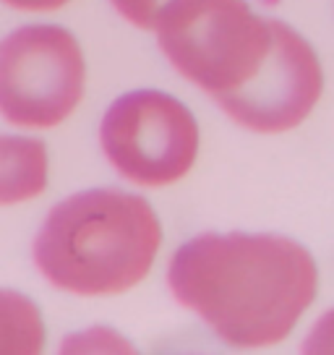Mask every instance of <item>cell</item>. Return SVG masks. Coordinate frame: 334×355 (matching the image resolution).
Segmentation results:
<instances>
[{"label":"cell","instance_id":"obj_1","mask_svg":"<svg viewBox=\"0 0 334 355\" xmlns=\"http://www.w3.org/2000/svg\"><path fill=\"white\" fill-rule=\"evenodd\" d=\"M167 285L227 345L267 347L282 343L313 303L319 266L285 235L204 233L173 254Z\"/></svg>","mask_w":334,"mask_h":355},{"label":"cell","instance_id":"obj_2","mask_svg":"<svg viewBox=\"0 0 334 355\" xmlns=\"http://www.w3.org/2000/svg\"><path fill=\"white\" fill-rule=\"evenodd\" d=\"M162 243L152 204L118 189L81 191L55 204L34 238V264L55 288L94 298L136 288Z\"/></svg>","mask_w":334,"mask_h":355},{"label":"cell","instance_id":"obj_3","mask_svg":"<svg viewBox=\"0 0 334 355\" xmlns=\"http://www.w3.org/2000/svg\"><path fill=\"white\" fill-rule=\"evenodd\" d=\"M180 76L209 97L245 87L272 50V19L245 0H165L149 26Z\"/></svg>","mask_w":334,"mask_h":355},{"label":"cell","instance_id":"obj_4","mask_svg":"<svg viewBox=\"0 0 334 355\" xmlns=\"http://www.w3.org/2000/svg\"><path fill=\"white\" fill-rule=\"evenodd\" d=\"M87 63L76 37L34 24L0 42V115L21 128H53L84 97Z\"/></svg>","mask_w":334,"mask_h":355},{"label":"cell","instance_id":"obj_5","mask_svg":"<svg viewBox=\"0 0 334 355\" xmlns=\"http://www.w3.org/2000/svg\"><path fill=\"white\" fill-rule=\"evenodd\" d=\"M199 141L193 112L157 89L118 97L100 128L107 162L139 186H167L188 175L199 157Z\"/></svg>","mask_w":334,"mask_h":355},{"label":"cell","instance_id":"obj_6","mask_svg":"<svg viewBox=\"0 0 334 355\" xmlns=\"http://www.w3.org/2000/svg\"><path fill=\"white\" fill-rule=\"evenodd\" d=\"M272 50L245 87L217 97L238 125L256 133H282L301 125L324 92L319 55L292 26L272 19Z\"/></svg>","mask_w":334,"mask_h":355},{"label":"cell","instance_id":"obj_7","mask_svg":"<svg viewBox=\"0 0 334 355\" xmlns=\"http://www.w3.org/2000/svg\"><path fill=\"white\" fill-rule=\"evenodd\" d=\"M50 157L39 139L0 136V204H21L47 189Z\"/></svg>","mask_w":334,"mask_h":355},{"label":"cell","instance_id":"obj_8","mask_svg":"<svg viewBox=\"0 0 334 355\" xmlns=\"http://www.w3.org/2000/svg\"><path fill=\"white\" fill-rule=\"evenodd\" d=\"M45 345L42 313L16 290L0 288V355H32Z\"/></svg>","mask_w":334,"mask_h":355},{"label":"cell","instance_id":"obj_9","mask_svg":"<svg viewBox=\"0 0 334 355\" xmlns=\"http://www.w3.org/2000/svg\"><path fill=\"white\" fill-rule=\"evenodd\" d=\"M110 3L125 21L141 26V29H149L155 21V13L159 11V6L165 0H110Z\"/></svg>","mask_w":334,"mask_h":355},{"label":"cell","instance_id":"obj_10","mask_svg":"<svg viewBox=\"0 0 334 355\" xmlns=\"http://www.w3.org/2000/svg\"><path fill=\"white\" fill-rule=\"evenodd\" d=\"M303 353H334V311L324 313L301 347Z\"/></svg>","mask_w":334,"mask_h":355},{"label":"cell","instance_id":"obj_11","mask_svg":"<svg viewBox=\"0 0 334 355\" xmlns=\"http://www.w3.org/2000/svg\"><path fill=\"white\" fill-rule=\"evenodd\" d=\"M3 3H8L11 8H19V11H55L71 0H3Z\"/></svg>","mask_w":334,"mask_h":355}]
</instances>
